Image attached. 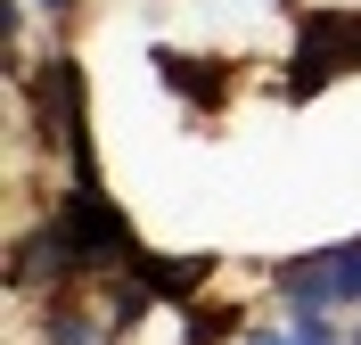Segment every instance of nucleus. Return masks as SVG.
I'll return each instance as SVG.
<instances>
[{
	"instance_id": "f257e3e1",
	"label": "nucleus",
	"mask_w": 361,
	"mask_h": 345,
	"mask_svg": "<svg viewBox=\"0 0 361 345\" xmlns=\"http://www.w3.org/2000/svg\"><path fill=\"white\" fill-rule=\"evenodd\" d=\"M288 296L295 304H361V247H329V255H312V263H295L288 272Z\"/></svg>"
},
{
	"instance_id": "f03ea898",
	"label": "nucleus",
	"mask_w": 361,
	"mask_h": 345,
	"mask_svg": "<svg viewBox=\"0 0 361 345\" xmlns=\"http://www.w3.org/2000/svg\"><path fill=\"white\" fill-rule=\"evenodd\" d=\"M295 345H345V329L320 313V304H295Z\"/></svg>"
},
{
	"instance_id": "7ed1b4c3",
	"label": "nucleus",
	"mask_w": 361,
	"mask_h": 345,
	"mask_svg": "<svg viewBox=\"0 0 361 345\" xmlns=\"http://www.w3.org/2000/svg\"><path fill=\"white\" fill-rule=\"evenodd\" d=\"M49 345H99V329L82 313H49Z\"/></svg>"
},
{
	"instance_id": "20e7f679",
	"label": "nucleus",
	"mask_w": 361,
	"mask_h": 345,
	"mask_svg": "<svg viewBox=\"0 0 361 345\" xmlns=\"http://www.w3.org/2000/svg\"><path fill=\"white\" fill-rule=\"evenodd\" d=\"M247 345H295V329H255Z\"/></svg>"
},
{
	"instance_id": "39448f33",
	"label": "nucleus",
	"mask_w": 361,
	"mask_h": 345,
	"mask_svg": "<svg viewBox=\"0 0 361 345\" xmlns=\"http://www.w3.org/2000/svg\"><path fill=\"white\" fill-rule=\"evenodd\" d=\"M42 8H49V17H66V8H74V0H42Z\"/></svg>"
},
{
	"instance_id": "423d86ee",
	"label": "nucleus",
	"mask_w": 361,
	"mask_h": 345,
	"mask_svg": "<svg viewBox=\"0 0 361 345\" xmlns=\"http://www.w3.org/2000/svg\"><path fill=\"white\" fill-rule=\"evenodd\" d=\"M353 345H361V329H353Z\"/></svg>"
}]
</instances>
